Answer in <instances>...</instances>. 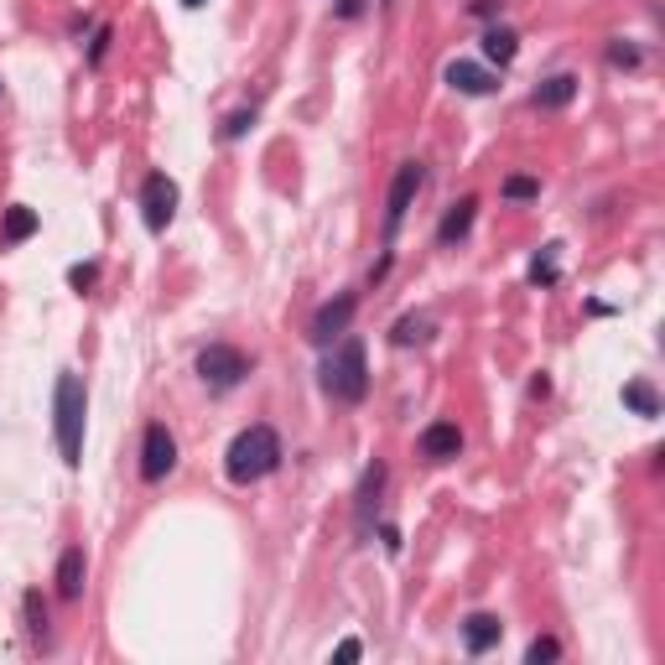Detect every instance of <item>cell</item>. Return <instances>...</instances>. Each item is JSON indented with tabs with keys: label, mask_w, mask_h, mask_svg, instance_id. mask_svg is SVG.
Instances as JSON below:
<instances>
[{
	"label": "cell",
	"mask_w": 665,
	"mask_h": 665,
	"mask_svg": "<svg viewBox=\"0 0 665 665\" xmlns=\"http://www.w3.org/2000/svg\"><path fill=\"white\" fill-rule=\"evenodd\" d=\"M84 416H89V390L84 380L63 369L58 375V395H52V432H58V458L63 468L84 463Z\"/></svg>",
	"instance_id": "obj_1"
},
{
	"label": "cell",
	"mask_w": 665,
	"mask_h": 665,
	"mask_svg": "<svg viewBox=\"0 0 665 665\" xmlns=\"http://www.w3.org/2000/svg\"><path fill=\"white\" fill-rule=\"evenodd\" d=\"M276 468H281V437H276V427H265V421L245 427L224 452V473L234 484H255V478L276 473Z\"/></svg>",
	"instance_id": "obj_2"
},
{
	"label": "cell",
	"mask_w": 665,
	"mask_h": 665,
	"mask_svg": "<svg viewBox=\"0 0 665 665\" xmlns=\"http://www.w3.org/2000/svg\"><path fill=\"white\" fill-rule=\"evenodd\" d=\"M323 395L338 406H359L364 395H369V359H364V343L359 338H343L338 349L323 359Z\"/></svg>",
	"instance_id": "obj_3"
},
{
	"label": "cell",
	"mask_w": 665,
	"mask_h": 665,
	"mask_svg": "<svg viewBox=\"0 0 665 665\" xmlns=\"http://www.w3.org/2000/svg\"><path fill=\"white\" fill-rule=\"evenodd\" d=\"M255 369V359L245 354V349H234V343H208V349L198 354V375L214 385V390H229V385H239Z\"/></svg>",
	"instance_id": "obj_4"
},
{
	"label": "cell",
	"mask_w": 665,
	"mask_h": 665,
	"mask_svg": "<svg viewBox=\"0 0 665 665\" xmlns=\"http://www.w3.org/2000/svg\"><path fill=\"white\" fill-rule=\"evenodd\" d=\"M416 193H421V162H401V167H395V177H390V198H385V245L401 234Z\"/></svg>",
	"instance_id": "obj_5"
},
{
	"label": "cell",
	"mask_w": 665,
	"mask_h": 665,
	"mask_svg": "<svg viewBox=\"0 0 665 665\" xmlns=\"http://www.w3.org/2000/svg\"><path fill=\"white\" fill-rule=\"evenodd\" d=\"M354 312H359V297H354V291H338L333 302H323V307L312 312V328H307V338L317 343V349H328L333 338H343V333H349Z\"/></svg>",
	"instance_id": "obj_6"
},
{
	"label": "cell",
	"mask_w": 665,
	"mask_h": 665,
	"mask_svg": "<svg viewBox=\"0 0 665 665\" xmlns=\"http://www.w3.org/2000/svg\"><path fill=\"white\" fill-rule=\"evenodd\" d=\"M172 214H177V182L167 172H151L141 182V219H146V229L162 234L172 224Z\"/></svg>",
	"instance_id": "obj_7"
},
{
	"label": "cell",
	"mask_w": 665,
	"mask_h": 665,
	"mask_svg": "<svg viewBox=\"0 0 665 665\" xmlns=\"http://www.w3.org/2000/svg\"><path fill=\"white\" fill-rule=\"evenodd\" d=\"M172 468H177V437L162 427V421H151L146 437H141V478L146 484H162Z\"/></svg>",
	"instance_id": "obj_8"
},
{
	"label": "cell",
	"mask_w": 665,
	"mask_h": 665,
	"mask_svg": "<svg viewBox=\"0 0 665 665\" xmlns=\"http://www.w3.org/2000/svg\"><path fill=\"white\" fill-rule=\"evenodd\" d=\"M416 447H421V458H427V463H452V458L463 452V432H458V421H432V427L416 437Z\"/></svg>",
	"instance_id": "obj_9"
},
{
	"label": "cell",
	"mask_w": 665,
	"mask_h": 665,
	"mask_svg": "<svg viewBox=\"0 0 665 665\" xmlns=\"http://www.w3.org/2000/svg\"><path fill=\"white\" fill-rule=\"evenodd\" d=\"M380 489H385V463L364 468V478H359V494H354V525H359V536H369V525H375Z\"/></svg>",
	"instance_id": "obj_10"
},
{
	"label": "cell",
	"mask_w": 665,
	"mask_h": 665,
	"mask_svg": "<svg viewBox=\"0 0 665 665\" xmlns=\"http://www.w3.org/2000/svg\"><path fill=\"white\" fill-rule=\"evenodd\" d=\"M84 582H89V556H84V546H68L58 556V598L78 603L84 598Z\"/></svg>",
	"instance_id": "obj_11"
},
{
	"label": "cell",
	"mask_w": 665,
	"mask_h": 665,
	"mask_svg": "<svg viewBox=\"0 0 665 665\" xmlns=\"http://www.w3.org/2000/svg\"><path fill=\"white\" fill-rule=\"evenodd\" d=\"M442 78H447V84H452V89H458V94H473V99H478V94H494V89H499V78H494L489 68H478V63H468V58H458V63H447V73H442Z\"/></svg>",
	"instance_id": "obj_12"
},
{
	"label": "cell",
	"mask_w": 665,
	"mask_h": 665,
	"mask_svg": "<svg viewBox=\"0 0 665 665\" xmlns=\"http://www.w3.org/2000/svg\"><path fill=\"white\" fill-rule=\"evenodd\" d=\"M504 640V624L494 619V614H468L463 619V645H468V655H484V650H494Z\"/></svg>",
	"instance_id": "obj_13"
},
{
	"label": "cell",
	"mask_w": 665,
	"mask_h": 665,
	"mask_svg": "<svg viewBox=\"0 0 665 665\" xmlns=\"http://www.w3.org/2000/svg\"><path fill=\"white\" fill-rule=\"evenodd\" d=\"M473 214H478V198H458V203H452L442 214V224H437V245H458V239H468Z\"/></svg>",
	"instance_id": "obj_14"
},
{
	"label": "cell",
	"mask_w": 665,
	"mask_h": 665,
	"mask_svg": "<svg viewBox=\"0 0 665 665\" xmlns=\"http://www.w3.org/2000/svg\"><path fill=\"white\" fill-rule=\"evenodd\" d=\"M572 99H577V78L572 73H551L546 84H536V94H530L536 110H567Z\"/></svg>",
	"instance_id": "obj_15"
},
{
	"label": "cell",
	"mask_w": 665,
	"mask_h": 665,
	"mask_svg": "<svg viewBox=\"0 0 665 665\" xmlns=\"http://www.w3.org/2000/svg\"><path fill=\"white\" fill-rule=\"evenodd\" d=\"M37 229H42L37 208H26V203H11V208H6V219H0V245H21V239H32Z\"/></svg>",
	"instance_id": "obj_16"
},
{
	"label": "cell",
	"mask_w": 665,
	"mask_h": 665,
	"mask_svg": "<svg viewBox=\"0 0 665 665\" xmlns=\"http://www.w3.org/2000/svg\"><path fill=\"white\" fill-rule=\"evenodd\" d=\"M515 52H520V37L510 32V26H489V32H484V58H489V63L510 68Z\"/></svg>",
	"instance_id": "obj_17"
},
{
	"label": "cell",
	"mask_w": 665,
	"mask_h": 665,
	"mask_svg": "<svg viewBox=\"0 0 665 665\" xmlns=\"http://www.w3.org/2000/svg\"><path fill=\"white\" fill-rule=\"evenodd\" d=\"M427 338H432V317H421V312L401 317V323L390 328V343H395V349H411V343H427Z\"/></svg>",
	"instance_id": "obj_18"
},
{
	"label": "cell",
	"mask_w": 665,
	"mask_h": 665,
	"mask_svg": "<svg viewBox=\"0 0 665 665\" xmlns=\"http://www.w3.org/2000/svg\"><path fill=\"white\" fill-rule=\"evenodd\" d=\"M624 406H629L634 416H660V395H655L645 380H629V385H624Z\"/></svg>",
	"instance_id": "obj_19"
},
{
	"label": "cell",
	"mask_w": 665,
	"mask_h": 665,
	"mask_svg": "<svg viewBox=\"0 0 665 665\" xmlns=\"http://www.w3.org/2000/svg\"><path fill=\"white\" fill-rule=\"evenodd\" d=\"M556 250H562V245H546L536 260H530V281H536V286H556V276H562V265H556Z\"/></svg>",
	"instance_id": "obj_20"
},
{
	"label": "cell",
	"mask_w": 665,
	"mask_h": 665,
	"mask_svg": "<svg viewBox=\"0 0 665 665\" xmlns=\"http://www.w3.org/2000/svg\"><path fill=\"white\" fill-rule=\"evenodd\" d=\"M21 603H26V629H32V640H47V603H42V593H26Z\"/></svg>",
	"instance_id": "obj_21"
},
{
	"label": "cell",
	"mask_w": 665,
	"mask_h": 665,
	"mask_svg": "<svg viewBox=\"0 0 665 665\" xmlns=\"http://www.w3.org/2000/svg\"><path fill=\"white\" fill-rule=\"evenodd\" d=\"M510 203H530V198H541V182L536 177H504V188H499Z\"/></svg>",
	"instance_id": "obj_22"
},
{
	"label": "cell",
	"mask_w": 665,
	"mask_h": 665,
	"mask_svg": "<svg viewBox=\"0 0 665 665\" xmlns=\"http://www.w3.org/2000/svg\"><path fill=\"white\" fill-rule=\"evenodd\" d=\"M556 655H562V645H556L551 634H541V640H530V650H525V660H530V665H541V660H556Z\"/></svg>",
	"instance_id": "obj_23"
},
{
	"label": "cell",
	"mask_w": 665,
	"mask_h": 665,
	"mask_svg": "<svg viewBox=\"0 0 665 665\" xmlns=\"http://www.w3.org/2000/svg\"><path fill=\"white\" fill-rule=\"evenodd\" d=\"M608 63H614V68H640V47H624V42H608Z\"/></svg>",
	"instance_id": "obj_24"
},
{
	"label": "cell",
	"mask_w": 665,
	"mask_h": 665,
	"mask_svg": "<svg viewBox=\"0 0 665 665\" xmlns=\"http://www.w3.org/2000/svg\"><path fill=\"white\" fill-rule=\"evenodd\" d=\"M250 125H255V110H234V115L224 120V141H239Z\"/></svg>",
	"instance_id": "obj_25"
},
{
	"label": "cell",
	"mask_w": 665,
	"mask_h": 665,
	"mask_svg": "<svg viewBox=\"0 0 665 665\" xmlns=\"http://www.w3.org/2000/svg\"><path fill=\"white\" fill-rule=\"evenodd\" d=\"M104 52H110V26H99L94 42H89V63H104Z\"/></svg>",
	"instance_id": "obj_26"
},
{
	"label": "cell",
	"mask_w": 665,
	"mask_h": 665,
	"mask_svg": "<svg viewBox=\"0 0 665 665\" xmlns=\"http://www.w3.org/2000/svg\"><path fill=\"white\" fill-rule=\"evenodd\" d=\"M68 281H73L78 291H84V286H94V281H99V265H73V271H68Z\"/></svg>",
	"instance_id": "obj_27"
},
{
	"label": "cell",
	"mask_w": 665,
	"mask_h": 665,
	"mask_svg": "<svg viewBox=\"0 0 665 665\" xmlns=\"http://www.w3.org/2000/svg\"><path fill=\"white\" fill-rule=\"evenodd\" d=\"M338 16H343V21H354V16H364V0H338Z\"/></svg>",
	"instance_id": "obj_28"
},
{
	"label": "cell",
	"mask_w": 665,
	"mask_h": 665,
	"mask_svg": "<svg viewBox=\"0 0 665 665\" xmlns=\"http://www.w3.org/2000/svg\"><path fill=\"white\" fill-rule=\"evenodd\" d=\"M333 655H338V660H359V655H364V645H359V640H343Z\"/></svg>",
	"instance_id": "obj_29"
},
{
	"label": "cell",
	"mask_w": 665,
	"mask_h": 665,
	"mask_svg": "<svg viewBox=\"0 0 665 665\" xmlns=\"http://www.w3.org/2000/svg\"><path fill=\"white\" fill-rule=\"evenodd\" d=\"M182 6H188V11H198V6H203V0H182Z\"/></svg>",
	"instance_id": "obj_30"
},
{
	"label": "cell",
	"mask_w": 665,
	"mask_h": 665,
	"mask_svg": "<svg viewBox=\"0 0 665 665\" xmlns=\"http://www.w3.org/2000/svg\"><path fill=\"white\" fill-rule=\"evenodd\" d=\"M380 6H385V11H390V6H395V0H380Z\"/></svg>",
	"instance_id": "obj_31"
}]
</instances>
